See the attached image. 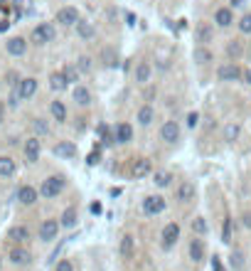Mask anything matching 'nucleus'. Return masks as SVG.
<instances>
[{
  "label": "nucleus",
  "mask_w": 251,
  "mask_h": 271,
  "mask_svg": "<svg viewBox=\"0 0 251 271\" xmlns=\"http://www.w3.org/2000/svg\"><path fill=\"white\" fill-rule=\"evenodd\" d=\"M153 121H155V109L153 106H143V109L138 111V123H140L143 128H145V126H150Z\"/></svg>",
  "instance_id": "7c9ffc66"
},
{
  "label": "nucleus",
  "mask_w": 251,
  "mask_h": 271,
  "mask_svg": "<svg viewBox=\"0 0 251 271\" xmlns=\"http://www.w3.org/2000/svg\"><path fill=\"white\" fill-rule=\"evenodd\" d=\"M89 163H91V165H94V163H98V153H91V155H89Z\"/></svg>",
  "instance_id": "3c124183"
},
{
  "label": "nucleus",
  "mask_w": 251,
  "mask_h": 271,
  "mask_svg": "<svg viewBox=\"0 0 251 271\" xmlns=\"http://www.w3.org/2000/svg\"><path fill=\"white\" fill-rule=\"evenodd\" d=\"M214 37V27L210 22H199L197 27H194V39L199 42V44H207V42H212Z\"/></svg>",
  "instance_id": "f3484780"
},
{
  "label": "nucleus",
  "mask_w": 251,
  "mask_h": 271,
  "mask_svg": "<svg viewBox=\"0 0 251 271\" xmlns=\"http://www.w3.org/2000/svg\"><path fill=\"white\" fill-rule=\"evenodd\" d=\"M150 74H153L150 64H148V62H138V67H135V81H138V84H145V81H150Z\"/></svg>",
  "instance_id": "bb28decb"
},
{
  "label": "nucleus",
  "mask_w": 251,
  "mask_h": 271,
  "mask_svg": "<svg viewBox=\"0 0 251 271\" xmlns=\"http://www.w3.org/2000/svg\"><path fill=\"white\" fill-rule=\"evenodd\" d=\"M67 86H69V81L64 77V72H52L49 74V89L52 92H64Z\"/></svg>",
  "instance_id": "393cba45"
},
{
  "label": "nucleus",
  "mask_w": 251,
  "mask_h": 271,
  "mask_svg": "<svg viewBox=\"0 0 251 271\" xmlns=\"http://www.w3.org/2000/svg\"><path fill=\"white\" fill-rule=\"evenodd\" d=\"M77 219H79V212H77V207L72 205V207H67V210L62 212V217H59V224H62L64 230H72V227H77Z\"/></svg>",
  "instance_id": "a211bd4d"
},
{
  "label": "nucleus",
  "mask_w": 251,
  "mask_h": 271,
  "mask_svg": "<svg viewBox=\"0 0 251 271\" xmlns=\"http://www.w3.org/2000/svg\"><path fill=\"white\" fill-rule=\"evenodd\" d=\"M20 101H22V97H20L18 86H13V89H10V97H8V109H18Z\"/></svg>",
  "instance_id": "4c0bfd02"
},
{
  "label": "nucleus",
  "mask_w": 251,
  "mask_h": 271,
  "mask_svg": "<svg viewBox=\"0 0 251 271\" xmlns=\"http://www.w3.org/2000/svg\"><path fill=\"white\" fill-rule=\"evenodd\" d=\"M8 259H10V264H15V266H27V264L32 261V254H30V249H25L22 244H15V247L8 252Z\"/></svg>",
  "instance_id": "6e6552de"
},
{
  "label": "nucleus",
  "mask_w": 251,
  "mask_h": 271,
  "mask_svg": "<svg viewBox=\"0 0 251 271\" xmlns=\"http://www.w3.org/2000/svg\"><path fill=\"white\" fill-rule=\"evenodd\" d=\"M5 109H8V104H3V101H0V123L5 121Z\"/></svg>",
  "instance_id": "8fccbe9b"
},
{
  "label": "nucleus",
  "mask_w": 251,
  "mask_h": 271,
  "mask_svg": "<svg viewBox=\"0 0 251 271\" xmlns=\"http://www.w3.org/2000/svg\"><path fill=\"white\" fill-rule=\"evenodd\" d=\"M32 131H35V136H47L49 133V123L44 121V118H32Z\"/></svg>",
  "instance_id": "72a5a7b5"
},
{
  "label": "nucleus",
  "mask_w": 251,
  "mask_h": 271,
  "mask_svg": "<svg viewBox=\"0 0 251 271\" xmlns=\"http://www.w3.org/2000/svg\"><path fill=\"white\" fill-rule=\"evenodd\" d=\"M241 77H244V72H241V67H239L236 62L222 64V67L217 69V79H219V81H239Z\"/></svg>",
  "instance_id": "7ed1b4c3"
},
{
  "label": "nucleus",
  "mask_w": 251,
  "mask_h": 271,
  "mask_svg": "<svg viewBox=\"0 0 251 271\" xmlns=\"http://www.w3.org/2000/svg\"><path fill=\"white\" fill-rule=\"evenodd\" d=\"M67 188V177L64 175H49L47 180H42V185H39V195L42 197H47V200H55L62 195V190Z\"/></svg>",
  "instance_id": "f257e3e1"
},
{
  "label": "nucleus",
  "mask_w": 251,
  "mask_h": 271,
  "mask_svg": "<svg viewBox=\"0 0 251 271\" xmlns=\"http://www.w3.org/2000/svg\"><path fill=\"white\" fill-rule=\"evenodd\" d=\"M55 37H57V30H55L52 22H39L37 27L30 32V42H32V44H39V47L55 42Z\"/></svg>",
  "instance_id": "f03ea898"
},
{
  "label": "nucleus",
  "mask_w": 251,
  "mask_h": 271,
  "mask_svg": "<svg viewBox=\"0 0 251 271\" xmlns=\"http://www.w3.org/2000/svg\"><path fill=\"white\" fill-rule=\"evenodd\" d=\"M187 126H190V128H197V126H199V114H197V111H192V114L187 116Z\"/></svg>",
  "instance_id": "a18cd8bd"
},
{
  "label": "nucleus",
  "mask_w": 251,
  "mask_h": 271,
  "mask_svg": "<svg viewBox=\"0 0 251 271\" xmlns=\"http://www.w3.org/2000/svg\"><path fill=\"white\" fill-rule=\"evenodd\" d=\"M229 264H232V269L241 271V269H244V254H241V252H232V256H229Z\"/></svg>",
  "instance_id": "58836bf2"
},
{
  "label": "nucleus",
  "mask_w": 251,
  "mask_h": 271,
  "mask_svg": "<svg viewBox=\"0 0 251 271\" xmlns=\"http://www.w3.org/2000/svg\"><path fill=\"white\" fill-rule=\"evenodd\" d=\"M59 230H62V224H59L57 219H44V222L39 224V232H37L39 242H55Z\"/></svg>",
  "instance_id": "20e7f679"
},
{
  "label": "nucleus",
  "mask_w": 251,
  "mask_h": 271,
  "mask_svg": "<svg viewBox=\"0 0 251 271\" xmlns=\"http://www.w3.org/2000/svg\"><path fill=\"white\" fill-rule=\"evenodd\" d=\"M114 138H116V143H131V138H133V128H131V123H118L116 131H114Z\"/></svg>",
  "instance_id": "6ab92c4d"
},
{
  "label": "nucleus",
  "mask_w": 251,
  "mask_h": 271,
  "mask_svg": "<svg viewBox=\"0 0 251 271\" xmlns=\"http://www.w3.org/2000/svg\"><path fill=\"white\" fill-rule=\"evenodd\" d=\"M8 239H10L13 244H27V242H30V230H27L25 224H15V227L8 230Z\"/></svg>",
  "instance_id": "2eb2a0df"
},
{
  "label": "nucleus",
  "mask_w": 251,
  "mask_h": 271,
  "mask_svg": "<svg viewBox=\"0 0 251 271\" xmlns=\"http://www.w3.org/2000/svg\"><path fill=\"white\" fill-rule=\"evenodd\" d=\"M101 57H104V64H106V67H116V52H114L111 47H106V50L101 52Z\"/></svg>",
  "instance_id": "a19ab883"
},
{
  "label": "nucleus",
  "mask_w": 251,
  "mask_h": 271,
  "mask_svg": "<svg viewBox=\"0 0 251 271\" xmlns=\"http://www.w3.org/2000/svg\"><path fill=\"white\" fill-rule=\"evenodd\" d=\"M212 271H224V269H222V261H219V256H214V259H212Z\"/></svg>",
  "instance_id": "09e8293b"
},
{
  "label": "nucleus",
  "mask_w": 251,
  "mask_h": 271,
  "mask_svg": "<svg viewBox=\"0 0 251 271\" xmlns=\"http://www.w3.org/2000/svg\"><path fill=\"white\" fill-rule=\"evenodd\" d=\"M5 52L10 57H25L27 55V39L15 35V37H8L5 39Z\"/></svg>",
  "instance_id": "39448f33"
},
{
  "label": "nucleus",
  "mask_w": 251,
  "mask_h": 271,
  "mask_svg": "<svg viewBox=\"0 0 251 271\" xmlns=\"http://www.w3.org/2000/svg\"><path fill=\"white\" fill-rule=\"evenodd\" d=\"M5 81H8V86L13 89V86H18L20 84V77L15 74V72H8V74H5Z\"/></svg>",
  "instance_id": "c03bdc74"
},
{
  "label": "nucleus",
  "mask_w": 251,
  "mask_h": 271,
  "mask_svg": "<svg viewBox=\"0 0 251 271\" xmlns=\"http://www.w3.org/2000/svg\"><path fill=\"white\" fill-rule=\"evenodd\" d=\"M177 200L180 202H190V200H194V185L192 183H180V188H177Z\"/></svg>",
  "instance_id": "c85d7f7f"
},
{
  "label": "nucleus",
  "mask_w": 251,
  "mask_h": 271,
  "mask_svg": "<svg viewBox=\"0 0 251 271\" xmlns=\"http://www.w3.org/2000/svg\"><path fill=\"white\" fill-rule=\"evenodd\" d=\"M244 77H246V81L251 84V72H244Z\"/></svg>",
  "instance_id": "5fc2aeb1"
},
{
  "label": "nucleus",
  "mask_w": 251,
  "mask_h": 271,
  "mask_svg": "<svg viewBox=\"0 0 251 271\" xmlns=\"http://www.w3.org/2000/svg\"><path fill=\"white\" fill-rule=\"evenodd\" d=\"M52 153L57 155V158L69 160V158H74V155H77V146H74L72 141H57V143H55V148H52Z\"/></svg>",
  "instance_id": "4468645a"
},
{
  "label": "nucleus",
  "mask_w": 251,
  "mask_h": 271,
  "mask_svg": "<svg viewBox=\"0 0 251 271\" xmlns=\"http://www.w3.org/2000/svg\"><path fill=\"white\" fill-rule=\"evenodd\" d=\"M163 210H165V200H163L160 195H148V197L143 200V212L148 214V217L160 214Z\"/></svg>",
  "instance_id": "9b49d317"
},
{
  "label": "nucleus",
  "mask_w": 251,
  "mask_h": 271,
  "mask_svg": "<svg viewBox=\"0 0 251 271\" xmlns=\"http://www.w3.org/2000/svg\"><path fill=\"white\" fill-rule=\"evenodd\" d=\"M91 212H94V214L101 212V205H98V202H94V205H91Z\"/></svg>",
  "instance_id": "603ef678"
},
{
  "label": "nucleus",
  "mask_w": 251,
  "mask_h": 271,
  "mask_svg": "<svg viewBox=\"0 0 251 271\" xmlns=\"http://www.w3.org/2000/svg\"><path fill=\"white\" fill-rule=\"evenodd\" d=\"M22 153H25V160L27 163H37L39 155H42V143H39L37 136H30L22 146Z\"/></svg>",
  "instance_id": "423d86ee"
},
{
  "label": "nucleus",
  "mask_w": 251,
  "mask_h": 271,
  "mask_svg": "<svg viewBox=\"0 0 251 271\" xmlns=\"http://www.w3.org/2000/svg\"><path fill=\"white\" fill-rule=\"evenodd\" d=\"M79 20H81V18H79V10H77V8L67 5V8L57 10V18H55V22H57V25H62V27H74Z\"/></svg>",
  "instance_id": "0eeeda50"
},
{
  "label": "nucleus",
  "mask_w": 251,
  "mask_h": 271,
  "mask_svg": "<svg viewBox=\"0 0 251 271\" xmlns=\"http://www.w3.org/2000/svg\"><path fill=\"white\" fill-rule=\"evenodd\" d=\"M160 138L165 141V143H177L180 141V126H177V121H165L163 126H160Z\"/></svg>",
  "instance_id": "f8f14e48"
},
{
  "label": "nucleus",
  "mask_w": 251,
  "mask_h": 271,
  "mask_svg": "<svg viewBox=\"0 0 251 271\" xmlns=\"http://www.w3.org/2000/svg\"><path fill=\"white\" fill-rule=\"evenodd\" d=\"M131 173H133V177H145L150 173V160L148 158H138L133 163V168H131Z\"/></svg>",
  "instance_id": "cd10ccee"
},
{
  "label": "nucleus",
  "mask_w": 251,
  "mask_h": 271,
  "mask_svg": "<svg viewBox=\"0 0 251 271\" xmlns=\"http://www.w3.org/2000/svg\"><path fill=\"white\" fill-rule=\"evenodd\" d=\"M72 99H74V104H77V106H89V104H91V92H89L86 86L77 84V86H74V92H72Z\"/></svg>",
  "instance_id": "412c9836"
},
{
  "label": "nucleus",
  "mask_w": 251,
  "mask_h": 271,
  "mask_svg": "<svg viewBox=\"0 0 251 271\" xmlns=\"http://www.w3.org/2000/svg\"><path fill=\"white\" fill-rule=\"evenodd\" d=\"M37 200H39V190H37V188H32V185H20V188H18V202H20V205L30 207V205H35Z\"/></svg>",
  "instance_id": "9d476101"
},
{
  "label": "nucleus",
  "mask_w": 251,
  "mask_h": 271,
  "mask_svg": "<svg viewBox=\"0 0 251 271\" xmlns=\"http://www.w3.org/2000/svg\"><path fill=\"white\" fill-rule=\"evenodd\" d=\"M74 27H77V35H79L81 39L96 37V27H94V22H89V20H79Z\"/></svg>",
  "instance_id": "4be33fe9"
},
{
  "label": "nucleus",
  "mask_w": 251,
  "mask_h": 271,
  "mask_svg": "<svg viewBox=\"0 0 251 271\" xmlns=\"http://www.w3.org/2000/svg\"><path fill=\"white\" fill-rule=\"evenodd\" d=\"M229 3H232L234 8H241V5H244V0H229Z\"/></svg>",
  "instance_id": "864d4df0"
},
{
  "label": "nucleus",
  "mask_w": 251,
  "mask_h": 271,
  "mask_svg": "<svg viewBox=\"0 0 251 271\" xmlns=\"http://www.w3.org/2000/svg\"><path fill=\"white\" fill-rule=\"evenodd\" d=\"M239 32H244V35H251V13H246L244 18L239 20Z\"/></svg>",
  "instance_id": "79ce46f5"
},
{
  "label": "nucleus",
  "mask_w": 251,
  "mask_h": 271,
  "mask_svg": "<svg viewBox=\"0 0 251 271\" xmlns=\"http://www.w3.org/2000/svg\"><path fill=\"white\" fill-rule=\"evenodd\" d=\"M0 266H3V259H0Z\"/></svg>",
  "instance_id": "6e6d98bb"
},
{
  "label": "nucleus",
  "mask_w": 251,
  "mask_h": 271,
  "mask_svg": "<svg viewBox=\"0 0 251 271\" xmlns=\"http://www.w3.org/2000/svg\"><path fill=\"white\" fill-rule=\"evenodd\" d=\"M192 232L197 234V237H202V234L207 232V222H205L202 217H194L192 219Z\"/></svg>",
  "instance_id": "ea45409f"
},
{
  "label": "nucleus",
  "mask_w": 251,
  "mask_h": 271,
  "mask_svg": "<svg viewBox=\"0 0 251 271\" xmlns=\"http://www.w3.org/2000/svg\"><path fill=\"white\" fill-rule=\"evenodd\" d=\"M55 271H74V264H72L69 259H59L57 266H55Z\"/></svg>",
  "instance_id": "37998d69"
},
{
  "label": "nucleus",
  "mask_w": 251,
  "mask_h": 271,
  "mask_svg": "<svg viewBox=\"0 0 251 271\" xmlns=\"http://www.w3.org/2000/svg\"><path fill=\"white\" fill-rule=\"evenodd\" d=\"M18 92L20 97H22V101H27V99H32L35 94H37V79L35 77H22L18 84Z\"/></svg>",
  "instance_id": "ddd939ff"
},
{
  "label": "nucleus",
  "mask_w": 251,
  "mask_h": 271,
  "mask_svg": "<svg viewBox=\"0 0 251 271\" xmlns=\"http://www.w3.org/2000/svg\"><path fill=\"white\" fill-rule=\"evenodd\" d=\"M239 133H241V126H239V123H227V126H224V141H227V143H234V141H236V138H239Z\"/></svg>",
  "instance_id": "473e14b6"
},
{
  "label": "nucleus",
  "mask_w": 251,
  "mask_h": 271,
  "mask_svg": "<svg viewBox=\"0 0 251 271\" xmlns=\"http://www.w3.org/2000/svg\"><path fill=\"white\" fill-rule=\"evenodd\" d=\"M77 67L81 74H91V69H94V64H91V57H86V55H81L77 59Z\"/></svg>",
  "instance_id": "e433bc0d"
},
{
  "label": "nucleus",
  "mask_w": 251,
  "mask_h": 271,
  "mask_svg": "<svg viewBox=\"0 0 251 271\" xmlns=\"http://www.w3.org/2000/svg\"><path fill=\"white\" fill-rule=\"evenodd\" d=\"M62 72H64V77H67V81H69V84H77V81H79V74H81L77 64H67Z\"/></svg>",
  "instance_id": "f704fd0d"
},
{
  "label": "nucleus",
  "mask_w": 251,
  "mask_h": 271,
  "mask_svg": "<svg viewBox=\"0 0 251 271\" xmlns=\"http://www.w3.org/2000/svg\"><path fill=\"white\" fill-rule=\"evenodd\" d=\"M180 239V224L177 222H168L163 230V249H173Z\"/></svg>",
  "instance_id": "1a4fd4ad"
},
{
  "label": "nucleus",
  "mask_w": 251,
  "mask_h": 271,
  "mask_svg": "<svg viewBox=\"0 0 251 271\" xmlns=\"http://www.w3.org/2000/svg\"><path fill=\"white\" fill-rule=\"evenodd\" d=\"M241 52H244V47H241V42L239 39H232L229 44H227V55L232 59H239L241 57Z\"/></svg>",
  "instance_id": "c9c22d12"
},
{
  "label": "nucleus",
  "mask_w": 251,
  "mask_h": 271,
  "mask_svg": "<svg viewBox=\"0 0 251 271\" xmlns=\"http://www.w3.org/2000/svg\"><path fill=\"white\" fill-rule=\"evenodd\" d=\"M153 183L158 188H170V183H173V173L170 170H158L153 175Z\"/></svg>",
  "instance_id": "2f4dec72"
},
{
  "label": "nucleus",
  "mask_w": 251,
  "mask_h": 271,
  "mask_svg": "<svg viewBox=\"0 0 251 271\" xmlns=\"http://www.w3.org/2000/svg\"><path fill=\"white\" fill-rule=\"evenodd\" d=\"M49 114H52V118L57 123H67V106H64V101H52L49 104Z\"/></svg>",
  "instance_id": "a878e982"
},
{
  "label": "nucleus",
  "mask_w": 251,
  "mask_h": 271,
  "mask_svg": "<svg viewBox=\"0 0 251 271\" xmlns=\"http://www.w3.org/2000/svg\"><path fill=\"white\" fill-rule=\"evenodd\" d=\"M15 170H18L15 158H10V155H0V177H13Z\"/></svg>",
  "instance_id": "aec40b11"
},
{
  "label": "nucleus",
  "mask_w": 251,
  "mask_h": 271,
  "mask_svg": "<svg viewBox=\"0 0 251 271\" xmlns=\"http://www.w3.org/2000/svg\"><path fill=\"white\" fill-rule=\"evenodd\" d=\"M241 222H244V227H246V230H251V212L241 214Z\"/></svg>",
  "instance_id": "de8ad7c7"
},
{
  "label": "nucleus",
  "mask_w": 251,
  "mask_h": 271,
  "mask_svg": "<svg viewBox=\"0 0 251 271\" xmlns=\"http://www.w3.org/2000/svg\"><path fill=\"white\" fill-rule=\"evenodd\" d=\"M214 25L222 27V30L232 27L234 25V13L229 10V8H219V10H214Z\"/></svg>",
  "instance_id": "dca6fc26"
},
{
  "label": "nucleus",
  "mask_w": 251,
  "mask_h": 271,
  "mask_svg": "<svg viewBox=\"0 0 251 271\" xmlns=\"http://www.w3.org/2000/svg\"><path fill=\"white\" fill-rule=\"evenodd\" d=\"M192 57H194V62H197V64H210V62H212V52H210V50H207V47H205V44H199V47H194V52H192Z\"/></svg>",
  "instance_id": "c756f323"
},
{
  "label": "nucleus",
  "mask_w": 251,
  "mask_h": 271,
  "mask_svg": "<svg viewBox=\"0 0 251 271\" xmlns=\"http://www.w3.org/2000/svg\"><path fill=\"white\" fill-rule=\"evenodd\" d=\"M229 230H232V219H224V242H229Z\"/></svg>",
  "instance_id": "49530a36"
},
{
  "label": "nucleus",
  "mask_w": 251,
  "mask_h": 271,
  "mask_svg": "<svg viewBox=\"0 0 251 271\" xmlns=\"http://www.w3.org/2000/svg\"><path fill=\"white\" fill-rule=\"evenodd\" d=\"M121 259H131L135 254V239L133 234H123V239H121Z\"/></svg>",
  "instance_id": "5701e85b"
},
{
  "label": "nucleus",
  "mask_w": 251,
  "mask_h": 271,
  "mask_svg": "<svg viewBox=\"0 0 251 271\" xmlns=\"http://www.w3.org/2000/svg\"><path fill=\"white\" fill-rule=\"evenodd\" d=\"M190 259H192L194 264H199L205 259V242L199 237H194L192 242H190Z\"/></svg>",
  "instance_id": "b1692460"
}]
</instances>
